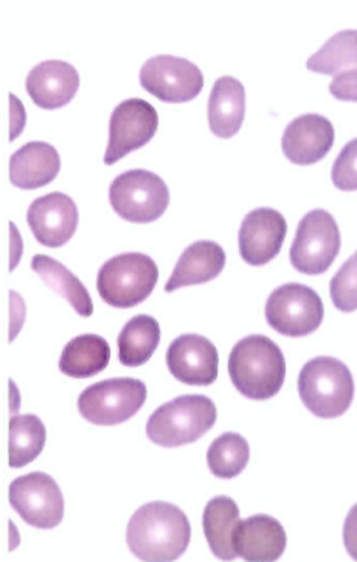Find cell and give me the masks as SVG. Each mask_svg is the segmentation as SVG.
Wrapping results in <instances>:
<instances>
[{"label": "cell", "mask_w": 357, "mask_h": 562, "mask_svg": "<svg viewBox=\"0 0 357 562\" xmlns=\"http://www.w3.org/2000/svg\"><path fill=\"white\" fill-rule=\"evenodd\" d=\"M250 458V446L238 433L224 432L208 448L206 461L211 473L222 479H231L245 468Z\"/></svg>", "instance_id": "28"}, {"label": "cell", "mask_w": 357, "mask_h": 562, "mask_svg": "<svg viewBox=\"0 0 357 562\" xmlns=\"http://www.w3.org/2000/svg\"><path fill=\"white\" fill-rule=\"evenodd\" d=\"M312 72L333 75L357 69V30L333 34L305 62Z\"/></svg>", "instance_id": "27"}, {"label": "cell", "mask_w": 357, "mask_h": 562, "mask_svg": "<svg viewBox=\"0 0 357 562\" xmlns=\"http://www.w3.org/2000/svg\"><path fill=\"white\" fill-rule=\"evenodd\" d=\"M158 126L154 107L139 98L123 101L113 110L109 121V138L104 163L111 165L147 144Z\"/></svg>", "instance_id": "12"}, {"label": "cell", "mask_w": 357, "mask_h": 562, "mask_svg": "<svg viewBox=\"0 0 357 562\" xmlns=\"http://www.w3.org/2000/svg\"><path fill=\"white\" fill-rule=\"evenodd\" d=\"M218 354L213 343L197 334L174 339L166 353V363L178 380L189 385H208L217 378Z\"/></svg>", "instance_id": "15"}, {"label": "cell", "mask_w": 357, "mask_h": 562, "mask_svg": "<svg viewBox=\"0 0 357 562\" xmlns=\"http://www.w3.org/2000/svg\"><path fill=\"white\" fill-rule=\"evenodd\" d=\"M341 246L338 225L326 210L314 209L300 220L289 250L291 265L307 275L324 273L337 256Z\"/></svg>", "instance_id": "8"}, {"label": "cell", "mask_w": 357, "mask_h": 562, "mask_svg": "<svg viewBox=\"0 0 357 562\" xmlns=\"http://www.w3.org/2000/svg\"><path fill=\"white\" fill-rule=\"evenodd\" d=\"M245 112V92L243 84L231 76L217 79L207 105L211 132L220 138H231L241 128Z\"/></svg>", "instance_id": "21"}, {"label": "cell", "mask_w": 357, "mask_h": 562, "mask_svg": "<svg viewBox=\"0 0 357 562\" xmlns=\"http://www.w3.org/2000/svg\"><path fill=\"white\" fill-rule=\"evenodd\" d=\"M31 269L46 285L65 298L81 316L89 317L93 311L91 296L79 279L56 259L44 254L35 255Z\"/></svg>", "instance_id": "24"}, {"label": "cell", "mask_w": 357, "mask_h": 562, "mask_svg": "<svg viewBox=\"0 0 357 562\" xmlns=\"http://www.w3.org/2000/svg\"><path fill=\"white\" fill-rule=\"evenodd\" d=\"M298 390L304 406L315 416L332 419L343 415L354 397V381L348 367L331 356L307 361L298 377Z\"/></svg>", "instance_id": "3"}, {"label": "cell", "mask_w": 357, "mask_h": 562, "mask_svg": "<svg viewBox=\"0 0 357 562\" xmlns=\"http://www.w3.org/2000/svg\"><path fill=\"white\" fill-rule=\"evenodd\" d=\"M191 526L176 505L162 501L146 503L131 516L126 540L130 551L144 561H173L187 549Z\"/></svg>", "instance_id": "1"}, {"label": "cell", "mask_w": 357, "mask_h": 562, "mask_svg": "<svg viewBox=\"0 0 357 562\" xmlns=\"http://www.w3.org/2000/svg\"><path fill=\"white\" fill-rule=\"evenodd\" d=\"M79 86L75 68L65 61L45 60L33 66L26 77L25 87L33 102L45 110L67 105Z\"/></svg>", "instance_id": "17"}, {"label": "cell", "mask_w": 357, "mask_h": 562, "mask_svg": "<svg viewBox=\"0 0 357 562\" xmlns=\"http://www.w3.org/2000/svg\"><path fill=\"white\" fill-rule=\"evenodd\" d=\"M328 89L337 100L357 102V69L334 76Z\"/></svg>", "instance_id": "31"}, {"label": "cell", "mask_w": 357, "mask_h": 562, "mask_svg": "<svg viewBox=\"0 0 357 562\" xmlns=\"http://www.w3.org/2000/svg\"><path fill=\"white\" fill-rule=\"evenodd\" d=\"M110 348L107 341L94 334H84L72 339L63 348L59 362L60 371L70 377L93 376L107 366Z\"/></svg>", "instance_id": "23"}, {"label": "cell", "mask_w": 357, "mask_h": 562, "mask_svg": "<svg viewBox=\"0 0 357 562\" xmlns=\"http://www.w3.org/2000/svg\"><path fill=\"white\" fill-rule=\"evenodd\" d=\"M139 79L146 91L162 102L172 103L192 100L204 86V76L197 66L170 54L148 59L140 68Z\"/></svg>", "instance_id": "11"}, {"label": "cell", "mask_w": 357, "mask_h": 562, "mask_svg": "<svg viewBox=\"0 0 357 562\" xmlns=\"http://www.w3.org/2000/svg\"><path fill=\"white\" fill-rule=\"evenodd\" d=\"M46 429L35 414L16 415L8 424V466L19 468L35 460L46 441Z\"/></svg>", "instance_id": "26"}, {"label": "cell", "mask_w": 357, "mask_h": 562, "mask_svg": "<svg viewBox=\"0 0 357 562\" xmlns=\"http://www.w3.org/2000/svg\"><path fill=\"white\" fill-rule=\"evenodd\" d=\"M239 514L236 503L225 495L212 498L205 506L202 516L204 535L211 551L219 559L231 561L238 557L233 538Z\"/></svg>", "instance_id": "22"}, {"label": "cell", "mask_w": 357, "mask_h": 562, "mask_svg": "<svg viewBox=\"0 0 357 562\" xmlns=\"http://www.w3.org/2000/svg\"><path fill=\"white\" fill-rule=\"evenodd\" d=\"M158 275V268L150 256L139 252L123 253L109 258L100 268L97 290L109 305L130 308L151 295Z\"/></svg>", "instance_id": "5"}, {"label": "cell", "mask_w": 357, "mask_h": 562, "mask_svg": "<svg viewBox=\"0 0 357 562\" xmlns=\"http://www.w3.org/2000/svg\"><path fill=\"white\" fill-rule=\"evenodd\" d=\"M335 130L326 117L317 113L300 115L285 128L281 146L291 163L307 165L321 160L331 150Z\"/></svg>", "instance_id": "16"}, {"label": "cell", "mask_w": 357, "mask_h": 562, "mask_svg": "<svg viewBox=\"0 0 357 562\" xmlns=\"http://www.w3.org/2000/svg\"><path fill=\"white\" fill-rule=\"evenodd\" d=\"M228 372L236 390L247 398L265 400L281 389L286 362L280 347L262 334L240 339L232 348Z\"/></svg>", "instance_id": "2"}, {"label": "cell", "mask_w": 357, "mask_h": 562, "mask_svg": "<svg viewBox=\"0 0 357 562\" xmlns=\"http://www.w3.org/2000/svg\"><path fill=\"white\" fill-rule=\"evenodd\" d=\"M146 394V385L139 379L109 378L84 390L78 397L77 408L88 422L112 426L135 415L145 402Z\"/></svg>", "instance_id": "7"}, {"label": "cell", "mask_w": 357, "mask_h": 562, "mask_svg": "<svg viewBox=\"0 0 357 562\" xmlns=\"http://www.w3.org/2000/svg\"><path fill=\"white\" fill-rule=\"evenodd\" d=\"M160 339L158 321L152 316L139 314L129 320L120 332L118 357L124 366L134 367L146 362Z\"/></svg>", "instance_id": "25"}, {"label": "cell", "mask_w": 357, "mask_h": 562, "mask_svg": "<svg viewBox=\"0 0 357 562\" xmlns=\"http://www.w3.org/2000/svg\"><path fill=\"white\" fill-rule=\"evenodd\" d=\"M78 210L68 195L54 191L35 199L29 205L26 221L36 239L42 245L57 248L75 234Z\"/></svg>", "instance_id": "14"}, {"label": "cell", "mask_w": 357, "mask_h": 562, "mask_svg": "<svg viewBox=\"0 0 357 562\" xmlns=\"http://www.w3.org/2000/svg\"><path fill=\"white\" fill-rule=\"evenodd\" d=\"M287 231L283 215L270 207L256 208L247 214L238 231V249L243 260L262 266L280 251Z\"/></svg>", "instance_id": "13"}, {"label": "cell", "mask_w": 357, "mask_h": 562, "mask_svg": "<svg viewBox=\"0 0 357 562\" xmlns=\"http://www.w3.org/2000/svg\"><path fill=\"white\" fill-rule=\"evenodd\" d=\"M114 212L126 221L147 223L159 219L169 203V192L157 174L144 169L127 170L116 176L109 188Z\"/></svg>", "instance_id": "6"}, {"label": "cell", "mask_w": 357, "mask_h": 562, "mask_svg": "<svg viewBox=\"0 0 357 562\" xmlns=\"http://www.w3.org/2000/svg\"><path fill=\"white\" fill-rule=\"evenodd\" d=\"M226 254L220 245L211 240H199L189 245L181 253L165 286L172 292L181 287L202 284L222 272Z\"/></svg>", "instance_id": "20"}, {"label": "cell", "mask_w": 357, "mask_h": 562, "mask_svg": "<svg viewBox=\"0 0 357 562\" xmlns=\"http://www.w3.org/2000/svg\"><path fill=\"white\" fill-rule=\"evenodd\" d=\"M331 179L341 191L357 190V138L349 141L338 154L332 166Z\"/></svg>", "instance_id": "30"}, {"label": "cell", "mask_w": 357, "mask_h": 562, "mask_svg": "<svg viewBox=\"0 0 357 562\" xmlns=\"http://www.w3.org/2000/svg\"><path fill=\"white\" fill-rule=\"evenodd\" d=\"M330 296L340 311L357 309V250L339 268L330 281Z\"/></svg>", "instance_id": "29"}, {"label": "cell", "mask_w": 357, "mask_h": 562, "mask_svg": "<svg viewBox=\"0 0 357 562\" xmlns=\"http://www.w3.org/2000/svg\"><path fill=\"white\" fill-rule=\"evenodd\" d=\"M217 419L213 401L202 394H184L166 402L149 416L146 434L153 443L175 448L195 442Z\"/></svg>", "instance_id": "4"}, {"label": "cell", "mask_w": 357, "mask_h": 562, "mask_svg": "<svg viewBox=\"0 0 357 562\" xmlns=\"http://www.w3.org/2000/svg\"><path fill=\"white\" fill-rule=\"evenodd\" d=\"M233 545L238 556L246 561H275L286 548V532L273 517L257 514L240 519L234 533Z\"/></svg>", "instance_id": "18"}, {"label": "cell", "mask_w": 357, "mask_h": 562, "mask_svg": "<svg viewBox=\"0 0 357 562\" xmlns=\"http://www.w3.org/2000/svg\"><path fill=\"white\" fill-rule=\"evenodd\" d=\"M60 167V157L53 145L43 141H31L10 156L9 178L17 188L36 189L53 181Z\"/></svg>", "instance_id": "19"}, {"label": "cell", "mask_w": 357, "mask_h": 562, "mask_svg": "<svg viewBox=\"0 0 357 562\" xmlns=\"http://www.w3.org/2000/svg\"><path fill=\"white\" fill-rule=\"evenodd\" d=\"M324 315V304L317 293L296 282L273 290L265 306L268 325L278 333L291 337L314 332L321 324Z\"/></svg>", "instance_id": "9"}, {"label": "cell", "mask_w": 357, "mask_h": 562, "mask_svg": "<svg viewBox=\"0 0 357 562\" xmlns=\"http://www.w3.org/2000/svg\"><path fill=\"white\" fill-rule=\"evenodd\" d=\"M8 501L22 520L36 528H53L63 517L62 492L54 478L41 471L14 479L8 487Z\"/></svg>", "instance_id": "10"}, {"label": "cell", "mask_w": 357, "mask_h": 562, "mask_svg": "<svg viewBox=\"0 0 357 562\" xmlns=\"http://www.w3.org/2000/svg\"><path fill=\"white\" fill-rule=\"evenodd\" d=\"M342 536L347 552L357 561V503L350 508L344 519Z\"/></svg>", "instance_id": "32"}]
</instances>
